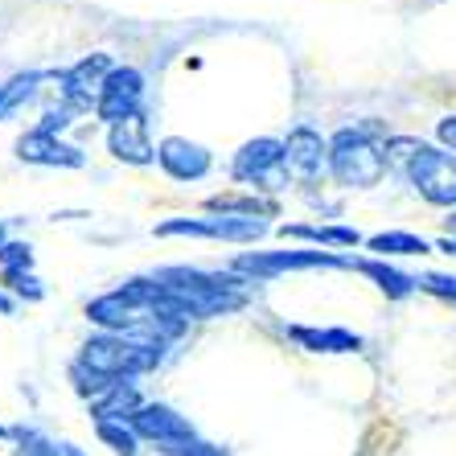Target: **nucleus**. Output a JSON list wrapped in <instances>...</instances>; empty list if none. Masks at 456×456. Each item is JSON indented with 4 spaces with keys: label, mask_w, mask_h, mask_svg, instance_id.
<instances>
[{
    "label": "nucleus",
    "mask_w": 456,
    "mask_h": 456,
    "mask_svg": "<svg viewBox=\"0 0 456 456\" xmlns=\"http://www.w3.org/2000/svg\"><path fill=\"white\" fill-rule=\"evenodd\" d=\"M160 362L157 341H127V338H95L83 346V366H91L103 379H132Z\"/></svg>",
    "instance_id": "obj_1"
},
{
    "label": "nucleus",
    "mask_w": 456,
    "mask_h": 456,
    "mask_svg": "<svg viewBox=\"0 0 456 456\" xmlns=\"http://www.w3.org/2000/svg\"><path fill=\"white\" fill-rule=\"evenodd\" d=\"M330 169L341 185H379L387 173V152H379L362 132H338L330 140Z\"/></svg>",
    "instance_id": "obj_2"
},
{
    "label": "nucleus",
    "mask_w": 456,
    "mask_h": 456,
    "mask_svg": "<svg viewBox=\"0 0 456 456\" xmlns=\"http://www.w3.org/2000/svg\"><path fill=\"white\" fill-rule=\"evenodd\" d=\"M411 173L415 190L424 193L428 202L436 206H456V157L452 152H440V149H419L415 160L407 165Z\"/></svg>",
    "instance_id": "obj_3"
},
{
    "label": "nucleus",
    "mask_w": 456,
    "mask_h": 456,
    "mask_svg": "<svg viewBox=\"0 0 456 456\" xmlns=\"http://www.w3.org/2000/svg\"><path fill=\"white\" fill-rule=\"evenodd\" d=\"M140 95H144V78H140V70H132V66L111 70V75L103 78V86H99V99H95L99 119H107L111 127L124 124L127 116H136Z\"/></svg>",
    "instance_id": "obj_4"
},
{
    "label": "nucleus",
    "mask_w": 456,
    "mask_h": 456,
    "mask_svg": "<svg viewBox=\"0 0 456 456\" xmlns=\"http://www.w3.org/2000/svg\"><path fill=\"white\" fill-rule=\"evenodd\" d=\"M267 231L264 218L255 214H223V218H206V223H160L157 234H198V239H231V243H251Z\"/></svg>",
    "instance_id": "obj_5"
},
{
    "label": "nucleus",
    "mask_w": 456,
    "mask_h": 456,
    "mask_svg": "<svg viewBox=\"0 0 456 456\" xmlns=\"http://www.w3.org/2000/svg\"><path fill=\"white\" fill-rule=\"evenodd\" d=\"M284 144L280 140H251L243 144V152L234 157V177L239 181H255V185H264V190H280L284 177Z\"/></svg>",
    "instance_id": "obj_6"
},
{
    "label": "nucleus",
    "mask_w": 456,
    "mask_h": 456,
    "mask_svg": "<svg viewBox=\"0 0 456 456\" xmlns=\"http://www.w3.org/2000/svg\"><path fill=\"white\" fill-rule=\"evenodd\" d=\"M132 432L144 436V440H157V444H181V440H193V428L185 415H177L165 403H144L132 419Z\"/></svg>",
    "instance_id": "obj_7"
},
{
    "label": "nucleus",
    "mask_w": 456,
    "mask_h": 456,
    "mask_svg": "<svg viewBox=\"0 0 456 456\" xmlns=\"http://www.w3.org/2000/svg\"><path fill=\"white\" fill-rule=\"evenodd\" d=\"M330 160V144L321 140V132L313 127H297L292 136L284 140V165L288 173H297V177L313 181L321 173V165Z\"/></svg>",
    "instance_id": "obj_8"
},
{
    "label": "nucleus",
    "mask_w": 456,
    "mask_h": 456,
    "mask_svg": "<svg viewBox=\"0 0 456 456\" xmlns=\"http://www.w3.org/2000/svg\"><path fill=\"white\" fill-rule=\"evenodd\" d=\"M157 157H160V165H165V173L177 181H198L210 173V152L190 144V140H177V136L165 140Z\"/></svg>",
    "instance_id": "obj_9"
},
{
    "label": "nucleus",
    "mask_w": 456,
    "mask_h": 456,
    "mask_svg": "<svg viewBox=\"0 0 456 456\" xmlns=\"http://www.w3.org/2000/svg\"><path fill=\"white\" fill-rule=\"evenodd\" d=\"M321 264H341L333 255L321 251H276V255H243L239 259V272H251V276H272V272H292V267H321Z\"/></svg>",
    "instance_id": "obj_10"
},
{
    "label": "nucleus",
    "mask_w": 456,
    "mask_h": 456,
    "mask_svg": "<svg viewBox=\"0 0 456 456\" xmlns=\"http://www.w3.org/2000/svg\"><path fill=\"white\" fill-rule=\"evenodd\" d=\"M111 152H116L119 160H132V165H149L152 160V140H149V124H144V116H127L124 124L111 127Z\"/></svg>",
    "instance_id": "obj_11"
},
{
    "label": "nucleus",
    "mask_w": 456,
    "mask_h": 456,
    "mask_svg": "<svg viewBox=\"0 0 456 456\" xmlns=\"http://www.w3.org/2000/svg\"><path fill=\"white\" fill-rule=\"evenodd\" d=\"M86 317L95 321V325H103V330H136L140 321H144V313H140L136 305H127L124 292H111V297H99L86 305Z\"/></svg>",
    "instance_id": "obj_12"
},
{
    "label": "nucleus",
    "mask_w": 456,
    "mask_h": 456,
    "mask_svg": "<svg viewBox=\"0 0 456 456\" xmlns=\"http://www.w3.org/2000/svg\"><path fill=\"white\" fill-rule=\"evenodd\" d=\"M107 70V53H91V58H83V62L70 70V75L62 78V95L70 107H91V91H95L99 75ZM103 86V83H99Z\"/></svg>",
    "instance_id": "obj_13"
},
{
    "label": "nucleus",
    "mask_w": 456,
    "mask_h": 456,
    "mask_svg": "<svg viewBox=\"0 0 456 456\" xmlns=\"http://www.w3.org/2000/svg\"><path fill=\"white\" fill-rule=\"evenodd\" d=\"M21 157L25 160H42V165H70V169L83 165V152L66 149V144H58V140L45 136V132H33V136L21 140Z\"/></svg>",
    "instance_id": "obj_14"
},
{
    "label": "nucleus",
    "mask_w": 456,
    "mask_h": 456,
    "mask_svg": "<svg viewBox=\"0 0 456 456\" xmlns=\"http://www.w3.org/2000/svg\"><path fill=\"white\" fill-rule=\"evenodd\" d=\"M292 338L308 350H321V354H354L362 350V338L358 333H346V330H292Z\"/></svg>",
    "instance_id": "obj_15"
},
{
    "label": "nucleus",
    "mask_w": 456,
    "mask_h": 456,
    "mask_svg": "<svg viewBox=\"0 0 456 456\" xmlns=\"http://www.w3.org/2000/svg\"><path fill=\"white\" fill-rule=\"evenodd\" d=\"M140 407H144V403H140L136 387H124V382H116V387H111L103 399H95V424H103V419H132Z\"/></svg>",
    "instance_id": "obj_16"
},
{
    "label": "nucleus",
    "mask_w": 456,
    "mask_h": 456,
    "mask_svg": "<svg viewBox=\"0 0 456 456\" xmlns=\"http://www.w3.org/2000/svg\"><path fill=\"white\" fill-rule=\"evenodd\" d=\"M358 272H366L370 280H379V288L387 292V297H407V292H415L419 288V280L403 276V272H395V267H382L374 264V259H362V264H354Z\"/></svg>",
    "instance_id": "obj_17"
},
{
    "label": "nucleus",
    "mask_w": 456,
    "mask_h": 456,
    "mask_svg": "<svg viewBox=\"0 0 456 456\" xmlns=\"http://www.w3.org/2000/svg\"><path fill=\"white\" fill-rule=\"evenodd\" d=\"M284 234H292V239H317V243H333V247H354L362 239L354 226H284Z\"/></svg>",
    "instance_id": "obj_18"
},
{
    "label": "nucleus",
    "mask_w": 456,
    "mask_h": 456,
    "mask_svg": "<svg viewBox=\"0 0 456 456\" xmlns=\"http://www.w3.org/2000/svg\"><path fill=\"white\" fill-rule=\"evenodd\" d=\"M95 432L116 456H136V432H132V424H124V419H103V424H95Z\"/></svg>",
    "instance_id": "obj_19"
},
{
    "label": "nucleus",
    "mask_w": 456,
    "mask_h": 456,
    "mask_svg": "<svg viewBox=\"0 0 456 456\" xmlns=\"http://www.w3.org/2000/svg\"><path fill=\"white\" fill-rule=\"evenodd\" d=\"M370 247L379 255H424L428 243L419 234H407V231H387V234H374Z\"/></svg>",
    "instance_id": "obj_20"
},
{
    "label": "nucleus",
    "mask_w": 456,
    "mask_h": 456,
    "mask_svg": "<svg viewBox=\"0 0 456 456\" xmlns=\"http://www.w3.org/2000/svg\"><path fill=\"white\" fill-rule=\"evenodd\" d=\"M419 288H424V292H436V297H452L456 300V276H424L419 280Z\"/></svg>",
    "instance_id": "obj_21"
},
{
    "label": "nucleus",
    "mask_w": 456,
    "mask_h": 456,
    "mask_svg": "<svg viewBox=\"0 0 456 456\" xmlns=\"http://www.w3.org/2000/svg\"><path fill=\"white\" fill-rule=\"evenodd\" d=\"M0 264L12 267V272H21V267H29V247L21 243H9L4 251H0Z\"/></svg>",
    "instance_id": "obj_22"
},
{
    "label": "nucleus",
    "mask_w": 456,
    "mask_h": 456,
    "mask_svg": "<svg viewBox=\"0 0 456 456\" xmlns=\"http://www.w3.org/2000/svg\"><path fill=\"white\" fill-rule=\"evenodd\" d=\"M436 132H440V140H444L448 149H452V152H456V116L440 119V127H436Z\"/></svg>",
    "instance_id": "obj_23"
},
{
    "label": "nucleus",
    "mask_w": 456,
    "mask_h": 456,
    "mask_svg": "<svg viewBox=\"0 0 456 456\" xmlns=\"http://www.w3.org/2000/svg\"><path fill=\"white\" fill-rule=\"evenodd\" d=\"M440 247H444L448 255H456V234H448V239H444V243H440Z\"/></svg>",
    "instance_id": "obj_24"
},
{
    "label": "nucleus",
    "mask_w": 456,
    "mask_h": 456,
    "mask_svg": "<svg viewBox=\"0 0 456 456\" xmlns=\"http://www.w3.org/2000/svg\"><path fill=\"white\" fill-rule=\"evenodd\" d=\"M9 308H12V305H9V300H4V297H0V313H9Z\"/></svg>",
    "instance_id": "obj_25"
},
{
    "label": "nucleus",
    "mask_w": 456,
    "mask_h": 456,
    "mask_svg": "<svg viewBox=\"0 0 456 456\" xmlns=\"http://www.w3.org/2000/svg\"><path fill=\"white\" fill-rule=\"evenodd\" d=\"M0 239H4V226H0Z\"/></svg>",
    "instance_id": "obj_26"
},
{
    "label": "nucleus",
    "mask_w": 456,
    "mask_h": 456,
    "mask_svg": "<svg viewBox=\"0 0 456 456\" xmlns=\"http://www.w3.org/2000/svg\"><path fill=\"white\" fill-rule=\"evenodd\" d=\"M0 436H4V428H0Z\"/></svg>",
    "instance_id": "obj_27"
}]
</instances>
